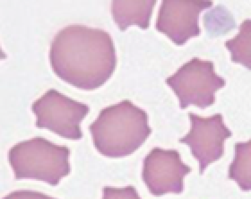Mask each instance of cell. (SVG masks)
<instances>
[{"label":"cell","instance_id":"1","mask_svg":"<svg viewBox=\"0 0 251 199\" xmlns=\"http://www.w3.org/2000/svg\"><path fill=\"white\" fill-rule=\"evenodd\" d=\"M49 60L59 78L84 90L102 86L117 65L110 34L101 28L79 24L69 25L57 31L50 43Z\"/></svg>","mask_w":251,"mask_h":199},{"label":"cell","instance_id":"2","mask_svg":"<svg viewBox=\"0 0 251 199\" xmlns=\"http://www.w3.org/2000/svg\"><path fill=\"white\" fill-rule=\"evenodd\" d=\"M89 129L96 149L108 158L131 155L152 131L147 113L128 100L102 109Z\"/></svg>","mask_w":251,"mask_h":199},{"label":"cell","instance_id":"3","mask_svg":"<svg viewBox=\"0 0 251 199\" xmlns=\"http://www.w3.org/2000/svg\"><path fill=\"white\" fill-rule=\"evenodd\" d=\"M70 149L35 137L20 142L8 152L15 179H34L56 186L71 172Z\"/></svg>","mask_w":251,"mask_h":199},{"label":"cell","instance_id":"4","mask_svg":"<svg viewBox=\"0 0 251 199\" xmlns=\"http://www.w3.org/2000/svg\"><path fill=\"white\" fill-rule=\"evenodd\" d=\"M178 99L180 109L190 105L204 109L215 101V92L226 85L211 61L193 57L165 80Z\"/></svg>","mask_w":251,"mask_h":199},{"label":"cell","instance_id":"5","mask_svg":"<svg viewBox=\"0 0 251 199\" xmlns=\"http://www.w3.org/2000/svg\"><path fill=\"white\" fill-rule=\"evenodd\" d=\"M31 108L36 117L37 127L47 129L70 140L82 137L80 123L90 111L86 104L51 88L35 100Z\"/></svg>","mask_w":251,"mask_h":199},{"label":"cell","instance_id":"6","mask_svg":"<svg viewBox=\"0 0 251 199\" xmlns=\"http://www.w3.org/2000/svg\"><path fill=\"white\" fill-rule=\"evenodd\" d=\"M191 171L177 150L154 147L143 159L141 175L151 194L160 196L182 193L183 179Z\"/></svg>","mask_w":251,"mask_h":199},{"label":"cell","instance_id":"7","mask_svg":"<svg viewBox=\"0 0 251 199\" xmlns=\"http://www.w3.org/2000/svg\"><path fill=\"white\" fill-rule=\"evenodd\" d=\"M188 117L190 129L178 142L189 148L192 155L198 161L200 173L202 174L209 164L222 156L224 141L231 132L219 114L204 118L189 112Z\"/></svg>","mask_w":251,"mask_h":199},{"label":"cell","instance_id":"8","mask_svg":"<svg viewBox=\"0 0 251 199\" xmlns=\"http://www.w3.org/2000/svg\"><path fill=\"white\" fill-rule=\"evenodd\" d=\"M212 5L211 0H162L155 28L176 45H183L190 38L200 35V14Z\"/></svg>","mask_w":251,"mask_h":199},{"label":"cell","instance_id":"9","mask_svg":"<svg viewBox=\"0 0 251 199\" xmlns=\"http://www.w3.org/2000/svg\"><path fill=\"white\" fill-rule=\"evenodd\" d=\"M156 2L154 0H112L111 12L113 19L121 31L133 25L147 29Z\"/></svg>","mask_w":251,"mask_h":199},{"label":"cell","instance_id":"10","mask_svg":"<svg viewBox=\"0 0 251 199\" xmlns=\"http://www.w3.org/2000/svg\"><path fill=\"white\" fill-rule=\"evenodd\" d=\"M235 156L229 169V177L243 191L251 190V139L235 145Z\"/></svg>","mask_w":251,"mask_h":199},{"label":"cell","instance_id":"11","mask_svg":"<svg viewBox=\"0 0 251 199\" xmlns=\"http://www.w3.org/2000/svg\"><path fill=\"white\" fill-rule=\"evenodd\" d=\"M225 46L230 53L232 61L251 70V19L244 20L239 26V33L226 41Z\"/></svg>","mask_w":251,"mask_h":199},{"label":"cell","instance_id":"12","mask_svg":"<svg viewBox=\"0 0 251 199\" xmlns=\"http://www.w3.org/2000/svg\"><path fill=\"white\" fill-rule=\"evenodd\" d=\"M101 199H142L134 186L123 187L104 186Z\"/></svg>","mask_w":251,"mask_h":199},{"label":"cell","instance_id":"13","mask_svg":"<svg viewBox=\"0 0 251 199\" xmlns=\"http://www.w3.org/2000/svg\"><path fill=\"white\" fill-rule=\"evenodd\" d=\"M2 199H57L43 193L30 190L11 192Z\"/></svg>","mask_w":251,"mask_h":199}]
</instances>
